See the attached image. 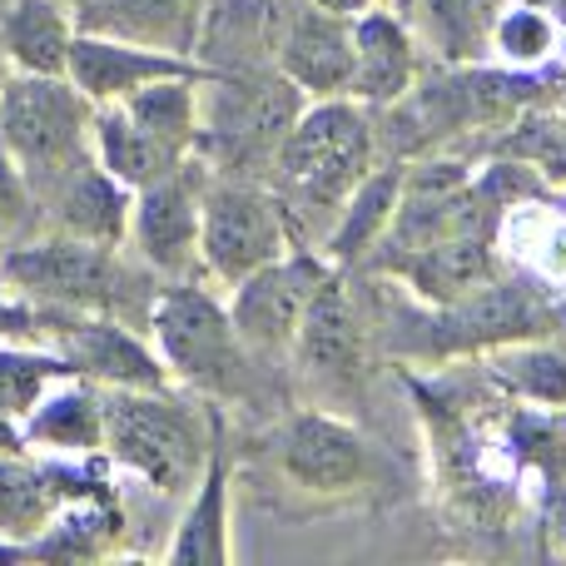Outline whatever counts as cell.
Instances as JSON below:
<instances>
[{
  "label": "cell",
  "mask_w": 566,
  "mask_h": 566,
  "mask_svg": "<svg viewBox=\"0 0 566 566\" xmlns=\"http://www.w3.org/2000/svg\"><path fill=\"white\" fill-rule=\"evenodd\" d=\"M378 165V119L348 95L308 99L289 135L279 139L264 185L283 205L289 234L298 249H318L338 219L343 199Z\"/></svg>",
  "instance_id": "obj_1"
},
{
  "label": "cell",
  "mask_w": 566,
  "mask_h": 566,
  "mask_svg": "<svg viewBox=\"0 0 566 566\" xmlns=\"http://www.w3.org/2000/svg\"><path fill=\"white\" fill-rule=\"evenodd\" d=\"M557 338L552 328V289L527 274L488 279L482 289L462 293L452 303H422L392 293L382 308V328H373L378 348L402 363H452L482 358L502 343L522 338Z\"/></svg>",
  "instance_id": "obj_2"
},
{
  "label": "cell",
  "mask_w": 566,
  "mask_h": 566,
  "mask_svg": "<svg viewBox=\"0 0 566 566\" xmlns=\"http://www.w3.org/2000/svg\"><path fill=\"white\" fill-rule=\"evenodd\" d=\"M0 279L30 308H70V313H115V318L145 328L155 274L129 264L119 244H95L75 234L25 239V244H0Z\"/></svg>",
  "instance_id": "obj_3"
},
{
  "label": "cell",
  "mask_w": 566,
  "mask_h": 566,
  "mask_svg": "<svg viewBox=\"0 0 566 566\" xmlns=\"http://www.w3.org/2000/svg\"><path fill=\"white\" fill-rule=\"evenodd\" d=\"M145 333L179 388L209 402H254L264 363L239 338L229 303L209 279H169L149 298Z\"/></svg>",
  "instance_id": "obj_4"
},
{
  "label": "cell",
  "mask_w": 566,
  "mask_h": 566,
  "mask_svg": "<svg viewBox=\"0 0 566 566\" xmlns=\"http://www.w3.org/2000/svg\"><path fill=\"white\" fill-rule=\"evenodd\" d=\"M105 458L135 472L159 497H179L199 482L214 438V402H195L189 388H99Z\"/></svg>",
  "instance_id": "obj_5"
},
{
  "label": "cell",
  "mask_w": 566,
  "mask_h": 566,
  "mask_svg": "<svg viewBox=\"0 0 566 566\" xmlns=\"http://www.w3.org/2000/svg\"><path fill=\"white\" fill-rule=\"evenodd\" d=\"M308 105L293 80L274 70H239V75H209L199 85V145L195 155L214 175L269 179L279 139Z\"/></svg>",
  "instance_id": "obj_6"
},
{
  "label": "cell",
  "mask_w": 566,
  "mask_h": 566,
  "mask_svg": "<svg viewBox=\"0 0 566 566\" xmlns=\"http://www.w3.org/2000/svg\"><path fill=\"white\" fill-rule=\"evenodd\" d=\"M90 129H95V105L80 95L70 75H30V70L6 75V85H0V149L30 179L35 209L55 179L95 159Z\"/></svg>",
  "instance_id": "obj_7"
},
{
  "label": "cell",
  "mask_w": 566,
  "mask_h": 566,
  "mask_svg": "<svg viewBox=\"0 0 566 566\" xmlns=\"http://www.w3.org/2000/svg\"><path fill=\"white\" fill-rule=\"evenodd\" d=\"M293 234L283 205L264 179H239V175H214L205 179V199H199V279L239 283L254 269L274 264L279 254H289Z\"/></svg>",
  "instance_id": "obj_8"
},
{
  "label": "cell",
  "mask_w": 566,
  "mask_h": 566,
  "mask_svg": "<svg viewBox=\"0 0 566 566\" xmlns=\"http://www.w3.org/2000/svg\"><path fill=\"white\" fill-rule=\"evenodd\" d=\"M269 448H274L283 478L313 497H348V492L373 488L382 472V452L373 448L368 432L328 408L283 412Z\"/></svg>",
  "instance_id": "obj_9"
},
{
  "label": "cell",
  "mask_w": 566,
  "mask_h": 566,
  "mask_svg": "<svg viewBox=\"0 0 566 566\" xmlns=\"http://www.w3.org/2000/svg\"><path fill=\"white\" fill-rule=\"evenodd\" d=\"M373 348H378V338L353 298L348 269H328L303 308L289 363L303 373V382L323 388L328 398H353L373 373Z\"/></svg>",
  "instance_id": "obj_10"
},
{
  "label": "cell",
  "mask_w": 566,
  "mask_h": 566,
  "mask_svg": "<svg viewBox=\"0 0 566 566\" xmlns=\"http://www.w3.org/2000/svg\"><path fill=\"white\" fill-rule=\"evenodd\" d=\"M35 338L50 343L99 388H169V368L159 363L145 328L115 318V313H70V308H35Z\"/></svg>",
  "instance_id": "obj_11"
},
{
  "label": "cell",
  "mask_w": 566,
  "mask_h": 566,
  "mask_svg": "<svg viewBox=\"0 0 566 566\" xmlns=\"http://www.w3.org/2000/svg\"><path fill=\"white\" fill-rule=\"evenodd\" d=\"M328 259L318 249H289L274 264L254 269L239 283H229V318H234L239 338L249 343L259 363H283L298 338L303 308H308L318 279L328 274Z\"/></svg>",
  "instance_id": "obj_12"
},
{
  "label": "cell",
  "mask_w": 566,
  "mask_h": 566,
  "mask_svg": "<svg viewBox=\"0 0 566 566\" xmlns=\"http://www.w3.org/2000/svg\"><path fill=\"white\" fill-rule=\"evenodd\" d=\"M209 165L189 155L175 175L155 179L129 209V249L159 279H199V199Z\"/></svg>",
  "instance_id": "obj_13"
},
{
  "label": "cell",
  "mask_w": 566,
  "mask_h": 566,
  "mask_svg": "<svg viewBox=\"0 0 566 566\" xmlns=\"http://www.w3.org/2000/svg\"><path fill=\"white\" fill-rule=\"evenodd\" d=\"M274 65L308 99L348 95L353 85V20L308 0H283L274 30Z\"/></svg>",
  "instance_id": "obj_14"
},
{
  "label": "cell",
  "mask_w": 566,
  "mask_h": 566,
  "mask_svg": "<svg viewBox=\"0 0 566 566\" xmlns=\"http://www.w3.org/2000/svg\"><path fill=\"white\" fill-rule=\"evenodd\" d=\"M373 274L422 303H452L502 274V249L492 234H442L373 264Z\"/></svg>",
  "instance_id": "obj_15"
},
{
  "label": "cell",
  "mask_w": 566,
  "mask_h": 566,
  "mask_svg": "<svg viewBox=\"0 0 566 566\" xmlns=\"http://www.w3.org/2000/svg\"><path fill=\"white\" fill-rule=\"evenodd\" d=\"M229 492H234V438L229 418L214 402V438L199 482L189 488V512L179 517L175 537L165 547V562L175 566H229L234 562V537H229Z\"/></svg>",
  "instance_id": "obj_16"
},
{
  "label": "cell",
  "mask_w": 566,
  "mask_h": 566,
  "mask_svg": "<svg viewBox=\"0 0 566 566\" xmlns=\"http://www.w3.org/2000/svg\"><path fill=\"white\" fill-rule=\"evenodd\" d=\"M418 75H422V45L402 10L373 6V10H363V15H353L348 99H358V105H368V109H388L392 99L408 95Z\"/></svg>",
  "instance_id": "obj_17"
},
{
  "label": "cell",
  "mask_w": 566,
  "mask_h": 566,
  "mask_svg": "<svg viewBox=\"0 0 566 566\" xmlns=\"http://www.w3.org/2000/svg\"><path fill=\"white\" fill-rule=\"evenodd\" d=\"M70 10H75V30L90 35H115L129 45L199 60L214 0H80Z\"/></svg>",
  "instance_id": "obj_18"
},
{
  "label": "cell",
  "mask_w": 566,
  "mask_h": 566,
  "mask_svg": "<svg viewBox=\"0 0 566 566\" xmlns=\"http://www.w3.org/2000/svg\"><path fill=\"white\" fill-rule=\"evenodd\" d=\"M65 75L75 80L80 95H85L90 105H109V99L135 95V90L149 85V80H169V75L205 80L209 70L199 65V60H185V55H165V50L129 45V40H115V35H90V30H75Z\"/></svg>",
  "instance_id": "obj_19"
},
{
  "label": "cell",
  "mask_w": 566,
  "mask_h": 566,
  "mask_svg": "<svg viewBox=\"0 0 566 566\" xmlns=\"http://www.w3.org/2000/svg\"><path fill=\"white\" fill-rule=\"evenodd\" d=\"M40 209L50 214V229L75 239H95V244H129V209H135V189H125L99 159L75 165L65 179L40 195Z\"/></svg>",
  "instance_id": "obj_20"
},
{
  "label": "cell",
  "mask_w": 566,
  "mask_h": 566,
  "mask_svg": "<svg viewBox=\"0 0 566 566\" xmlns=\"http://www.w3.org/2000/svg\"><path fill=\"white\" fill-rule=\"evenodd\" d=\"M402 175H408V159H382V165H373L368 175L358 179V189L343 199V209H338V219H333L328 239L318 244V254L328 259L333 269H348V274H353V269L368 264V254L382 244L392 214H398Z\"/></svg>",
  "instance_id": "obj_21"
},
{
  "label": "cell",
  "mask_w": 566,
  "mask_h": 566,
  "mask_svg": "<svg viewBox=\"0 0 566 566\" xmlns=\"http://www.w3.org/2000/svg\"><path fill=\"white\" fill-rule=\"evenodd\" d=\"M25 452L45 458H90L105 452V412H99V382L65 378L35 402V412L20 428Z\"/></svg>",
  "instance_id": "obj_22"
},
{
  "label": "cell",
  "mask_w": 566,
  "mask_h": 566,
  "mask_svg": "<svg viewBox=\"0 0 566 566\" xmlns=\"http://www.w3.org/2000/svg\"><path fill=\"white\" fill-rule=\"evenodd\" d=\"M75 45V10L65 0H6L0 6V50L10 70L65 75Z\"/></svg>",
  "instance_id": "obj_23"
},
{
  "label": "cell",
  "mask_w": 566,
  "mask_h": 566,
  "mask_svg": "<svg viewBox=\"0 0 566 566\" xmlns=\"http://www.w3.org/2000/svg\"><path fill=\"white\" fill-rule=\"evenodd\" d=\"M75 378L65 358L40 338H0V452H25L20 428L55 382Z\"/></svg>",
  "instance_id": "obj_24"
},
{
  "label": "cell",
  "mask_w": 566,
  "mask_h": 566,
  "mask_svg": "<svg viewBox=\"0 0 566 566\" xmlns=\"http://www.w3.org/2000/svg\"><path fill=\"white\" fill-rule=\"evenodd\" d=\"M507 0H412V30L438 65H478L492 60V30Z\"/></svg>",
  "instance_id": "obj_25"
},
{
  "label": "cell",
  "mask_w": 566,
  "mask_h": 566,
  "mask_svg": "<svg viewBox=\"0 0 566 566\" xmlns=\"http://www.w3.org/2000/svg\"><path fill=\"white\" fill-rule=\"evenodd\" d=\"M482 378L497 398L527 402V408H566V338H522L482 353Z\"/></svg>",
  "instance_id": "obj_26"
},
{
  "label": "cell",
  "mask_w": 566,
  "mask_h": 566,
  "mask_svg": "<svg viewBox=\"0 0 566 566\" xmlns=\"http://www.w3.org/2000/svg\"><path fill=\"white\" fill-rule=\"evenodd\" d=\"M119 537H125L119 497H90V502H65L50 517V527L25 542V552L30 562H99L115 557Z\"/></svg>",
  "instance_id": "obj_27"
},
{
  "label": "cell",
  "mask_w": 566,
  "mask_h": 566,
  "mask_svg": "<svg viewBox=\"0 0 566 566\" xmlns=\"http://www.w3.org/2000/svg\"><path fill=\"white\" fill-rule=\"evenodd\" d=\"M90 145H95V159L119 179L125 189H149L155 179L175 175L189 155H175L159 139H149L135 119L119 105H95V129H90Z\"/></svg>",
  "instance_id": "obj_28"
},
{
  "label": "cell",
  "mask_w": 566,
  "mask_h": 566,
  "mask_svg": "<svg viewBox=\"0 0 566 566\" xmlns=\"http://www.w3.org/2000/svg\"><path fill=\"white\" fill-rule=\"evenodd\" d=\"M65 507L55 472L40 452H0V537L30 542Z\"/></svg>",
  "instance_id": "obj_29"
},
{
  "label": "cell",
  "mask_w": 566,
  "mask_h": 566,
  "mask_svg": "<svg viewBox=\"0 0 566 566\" xmlns=\"http://www.w3.org/2000/svg\"><path fill=\"white\" fill-rule=\"evenodd\" d=\"M205 80H195V75L149 80V85L135 90V95L109 99V105H119L149 139H159L165 149H175V155H195V145H199V85H205Z\"/></svg>",
  "instance_id": "obj_30"
},
{
  "label": "cell",
  "mask_w": 566,
  "mask_h": 566,
  "mask_svg": "<svg viewBox=\"0 0 566 566\" xmlns=\"http://www.w3.org/2000/svg\"><path fill=\"white\" fill-rule=\"evenodd\" d=\"M562 50V25L537 6V0H507L492 30V60L512 70H537L552 65Z\"/></svg>",
  "instance_id": "obj_31"
},
{
  "label": "cell",
  "mask_w": 566,
  "mask_h": 566,
  "mask_svg": "<svg viewBox=\"0 0 566 566\" xmlns=\"http://www.w3.org/2000/svg\"><path fill=\"white\" fill-rule=\"evenodd\" d=\"M30 209H35V195H30V179L20 175V165L0 149V234L6 229H15L20 219H30Z\"/></svg>",
  "instance_id": "obj_32"
},
{
  "label": "cell",
  "mask_w": 566,
  "mask_h": 566,
  "mask_svg": "<svg viewBox=\"0 0 566 566\" xmlns=\"http://www.w3.org/2000/svg\"><path fill=\"white\" fill-rule=\"evenodd\" d=\"M0 338H35V308L0 279Z\"/></svg>",
  "instance_id": "obj_33"
},
{
  "label": "cell",
  "mask_w": 566,
  "mask_h": 566,
  "mask_svg": "<svg viewBox=\"0 0 566 566\" xmlns=\"http://www.w3.org/2000/svg\"><path fill=\"white\" fill-rule=\"evenodd\" d=\"M308 6H318V10H333V15H363V10H373V6H382V0H308Z\"/></svg>",
  "instance_id": "obj_34"
},
{
  "label": "cell",
  "mask_w": 566,
  "mask_h": 566,
  "mask_svg": "<svg viewBox=\"0 0 566 566\" xmlns=\"http://www.w3.org/2000/svg\"><path fill=\"white\" fill-rule=\"evenodd\" d=\"M552 328L557 338H566V293H552Z\"/></svg>",
  "instance_id": "obj_35"
},
{
  "label": "cell",
  "mask_w": 566,
  "mask_h": 566,
  "mask_svg": "<svg viewBox=\"0 0 566 566\" xmlns=\"http://www.w3.org/2000/svg\"><path fill=\"white\" fill-rule=\"evenodd\" d=\"M0 562H30L25 542H10V537H0Z\"/></svg>",
  "instance_id": "obj_36"
},
{
  "label": "cell",
  "mask_w": 566,
  "mask_h": 566,
  "mask_svg": "<svg viewBox=\"0 0 566 566\" xmlns=\"http://www.w3.org/2000/svg\"><path fill=\"white\" fill-rule=\"evenodd\" d=\"M552 522H557V537L566 542V492H557V507H552Z\"/></svg>",
  "instance_id": "obj_37"
},
{
  "label": "cell",
  "mask_w": 566,
  "mask_h": 566,
  "mask_svg": "<svg viewBox=\"0 0 566 566\" xmlns=\"http://www.w3.org/2000/svg\"><path fill=\"white\" fill-rule=\"evenodd\" d=\"M6 75H10V60H6V50H0V85H6Z\"/></svg>",
  "instance_id": "obj_38"
},
{
  "label": "cell",
  "mask_w": 566,
  "mask_h": 566,
  "mask_svg": "<svg viewBox=\"0 0 566 566\" xmlns=\"http://www.w3.org/2000/svg\"><path fill=\"white\" fill-rule=\"evenodd\" d=\"M65 6H80V0H65Z\"/></svg>",
  "instance_id": "obj_39"
}]
</instances>
